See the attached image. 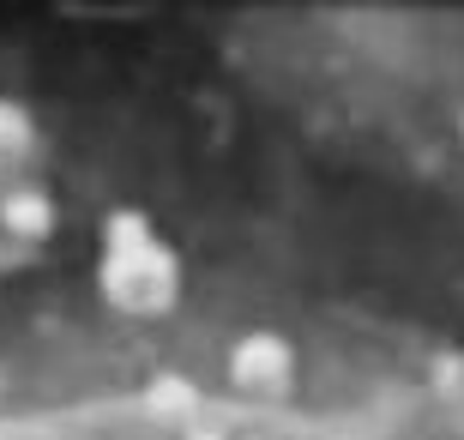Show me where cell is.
<instances>
[{"instance_id": "6da1fadb", "label": "cell", "mask_w": 464, "mask_h": 440, "mask_svg": "<svg viewBox=\"0 0 464 440\" xmlns=\"http://www.w3.org/2000/svg\"><path fill=\"white\" fill-rule=\"evenodd\" d=\"M0 440H464V380L229 314H109L0 356Z\"/></svg>"}]
</instances>
